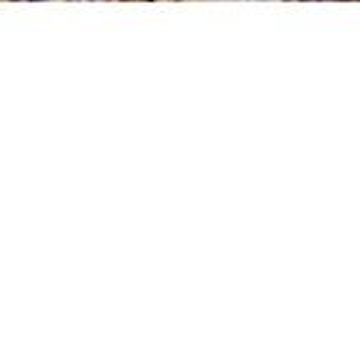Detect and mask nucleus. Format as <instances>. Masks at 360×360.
Here are the masks:
<instances>
[{
	"instance_id": "f257e3e1",
	"label": "nucleus",
	"mask_w": 360,
	"mask_h": 360,
	"mask_svg": "<svg viewBox=\"0 0 360 360\" xmlns=\"http://www.w3.org/2000/svg\"><path fill=\"white\" fill-rule=\"evenodd\" d=\"M18 3H41V0H18Z\"/></svg>"
}]
</instances>
